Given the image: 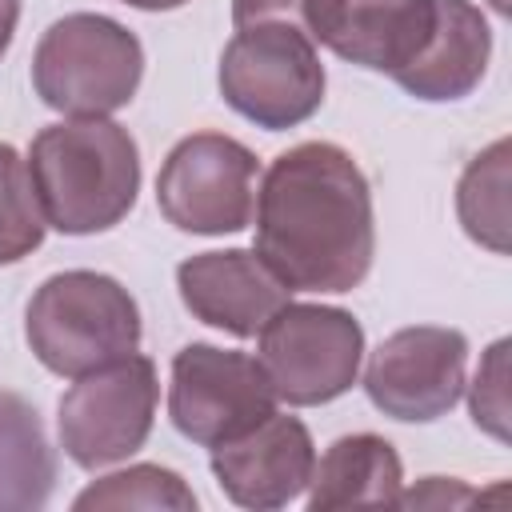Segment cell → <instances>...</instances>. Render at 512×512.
<instances>
[{
  "mask_svg": "<svg viewBox=\"0 0 512 512\" xmlns=\"http://www.w3.org/2000/svg\"><path fill=\"white\" fill-rule=\"evenodd\" d=\"M256 256L292 292H352L376 256L372 188L348 148L304 140L256 188Z\"/></svg>",
  "mask_w": 512,
  "mask_h": 512,
  "instance_id": "obj_1",
  "label": "cell"
},
{
  "mask_svg": "<svg viewBox=\"0 0 512 512\" xmlns=\"http://www.w3.org/2000/svg\"><path fill=\"white\" fill-rule=\"evenodd\" d=\"M28 172L48 228L92 236L116 228L140 192V148L108 116H68L28 144Z\"/></svg>",
  "mask_w": 512,
  "mask_h": 512,
  "instance_id": "obj_2",
  "label": "cell"
},
{
  "mask_svg": "<svg viewBox=\"0 0 512 512\" xmlns=\"http://www.w3.org/2000/svg\"><path fill=\"white\" fill-rule=\"evenodd\" d=\"M140 308L132 292L92 268L48 276L24 308V340L56 376H84L140 348Z\"/></svg>",
  "mask_w": 512,
  "mask_h": 512,
  "instance_id": "obj_3",
  "label": "cell"
},
{
  "mask_svg": "<svg viewBox=\"0 0 512 512\" xmlns=\"http://www.w3.org/2000/svg\"><path fill=\"white\" fill-rule=\"evenodd\" d=\"M144 80V44L100 12L52 20L32 52L36 96L64 116H112L132 104Z\"/></svg>",
  "mask_w": 512,
  "mask_h": 512,
  "instance_id": "obj_4",
  "label": "cell"
},
{
  "mask_svg": "<svg viewBox=\"0 0 512 512\" xmlns=\"http://www.w3.org/2000/svg\"><path fill=\"white\" fill-rule=\"evenodd\" d=\"M216 84L236 116L264 132H284L320 112L328 76L304 28L260 20L236 28L224 44Z\"/></svg>",
  "mask_w": 512,
  "mask_h": 512,
  "instance_id": "obj_5",
  "label": "cell"
},
{
  "mask_svg": "<svg viewBox=\"0 0 512 512\" xmlns=\"http://www.w3.org/2000/svg\"><path fill=\"white\" fill-rule=\"evenodd\" d=\"M256 336V360L268 372L276 400H288L292 408L328 404L360 376L364 328L348 308L288 300Z\"/></svg>",
  "mask_w": 512,
  "mask_h": 512,
  "instance_id": "obj_6",
  "label": "cell"
},
{
  "mask_svg": "<svg viewBox=\"0 0 512 512\" xmlns=\"http://www.w3.org/2000/svg\"><path fill=\"white\" fill-rule=\"evenodd\" d=\"M160 404L156 364L140 352H128L104 368L76 376V384L60 396L56 432L64 456L84 468H108L128 460L152 436Z\"/></svg>",
  "mask_w": 512,
  "mask_h": 512,
  "instance_id": "obj_7",
  "label": "cell"
},
{
  "mask_svg": "<svg viewBox=\"0 0 512 512\" xmlns=\"http://www.w3.org/2000/svg\"><path fill=\"white\" fill-rule=\"evenodd\" d=\"M260 160L224 132H192L172 144L156 172L160 216L192 236H228L252 224Z\"/></svg>",
  "mask_w": 512,
  "mask_h": 512,
  "instance_id": "obj_8",
  "label": "cell"
},
{
  "mask_svg": "<svg viewBox=\"0 0 512 512\" xmlns=\"http://www.w3.org/2000/svg\"><path fill=\"white\" fill-rule=\"evenodd\" d=\"M272 412L276 392L256 356L204 340H192L172 356L168 420L184 440L216 448Z\"/></svg>",
  "mask_w": 512,
  "mask_h": 512,
  "instance_id": "obj_9",
  "label": "cell"
},
{
  "mask_svg": "<svg viewBox=\"0 0 512 512\" xmlns=\"http://www.w3.org/2000/svg\"><path fill=\"white\" fill-rule=\"evenodd\" d=\"M468 368V336L460 328L412 324L380 340L364 368V392L376 412L428 424L456 408L464 396Z\"/></svg>",
  "mask_w": 512,
  "mask_h": 512,
  "instance_id": "obj_10",
  "label": "cell"
},
{
  "mask_svg": "<svg viewBox=\"0 0 512 512\" xmlns=\"http://www.w3.org/2000/svg\"><path fill=\"white\" fill-rule=\"evenodd\" d=\"M440 0H300L296 28L332 56L400 76L428 44Z\"/></svg>",
  "mask_w": 512,
  "mask_h": 512,
  "instance_id": "obj_11",
  "label": "cell"
},
{
  "mask_svg": "<svg viewBox=\"0 0 512 512\" xmlns=\"http://www.w3.org/2000/svg\"><path fill=\"white\" fill-rule=\"evenodd\" d=\"M208 464H212L220 492L236 508L272 512V508L292 504L308 488L316 444L304 420L288 412H272L248 432L216 444Z\"/></svg>",
  "mask_w": 512,
  "mask_h": 512,
  "instance_id": "obj_12",
  "label": "cell"
},
{
  "mask_svg": "<svg viewBox=\"0 0 512 512\" xmlns=\"http://www.w3.org/2000/svg\"><path fill=\"white\" fill-rule=\"evenodd\" d=\"M176 292L200 324L236 340L256 336L272 312L292 300V288L256 256V248H220L180 260Z\"/></svg>",
  "mask_w": 512,
  "mask_h": 512,
  "instance_id": "obj_13",
  "label": "cell"
},
{
  "mask_svg": "<svg viewBox=\"0 0 512 512\" xmlns=\"http://www.w3.org/2000/svg\"><path fill=\"white\" fill-rule=\"evenodd\" d=\"M492 28L472 0H440L436 28L424 52L396 76V84L428 104L464 100L488 72Z\"/></svg>",
  "mask_w": 512,
  "mask_h": 512,
  "instance_id": "obj_14",
  "label": "cell"
},
{
  "mask_svg": "<svg viewBox=\"0 0 512 512\" xmlns=\"http://www.w3.org/2000/svg\"><path fill=\"white\" fill-rule=\"evenodd\" d=\"M404 488L400 452L376 432L340 436L316 456L308 480V508H352V504H396Z\"/></svg>",
  "mask_w": 512,
  "mask_h": 512,
  "instance_id": "obj_15",
  "label": "cell"
},
{
  "mask_svg": "<svg viewBox=\"0 0 512 512\" xmlns=\"http://www.w3.org/2000/svg\"><path fill=\"white\" fill-rule=\"evenodd\" d=\"M52 488L56 452L40 412L16 392H0V512L44 508Z\"/></svg>",
  "mask_w": 512,
  "mask_h": 512,
  "instance_id": "obj_16",
  "label": "cell"
},
{
  "mask_svg": "<svg viewBox=\"0 0 512 512\" xmlns=\"http://www.w3.org/2000/svg\"><path fill=\"white\" fill-rule=\"evenodd\" d=\"M456 216L480 248L508 256V136L492 140L460 172Z\"/></svg>",
  "mask_w": 512,
  "mask_h": 512,
  "instance_id": "obj_17",
  "label": "cell"
},
{
  "mask_svg": "<svg viewBox=\"0 0 512 512\" xmlns=\"http://www.w3.org/2000/svg\"><path fill=\"white\" fill-rule=\"evenodd\" d=\"M76 512H92V508H108V512H124V508H164V512H196V492L192 484L160 464H128L120 472H108L100 480H92L76 500Z\"/></svg>",
  "mask_w": 512,
  "mask_h": 512,
  "instance_id": "obj_18",
  "label": "cell"
},
{
  "mask_svg": "<svg viewBox=\"0 0 512 512\" xmlns=\"http://www.w3.org/2000/svg\"><path fill=\"white\" fill-rule=\"evenodd\" d=\"M48 220L40 212L28 160L0 140V264H16L44 244Z\"/></svg>",
  "mask_w": 512,
  "mask_h": 512,
  "instance_id": "obj_19",
  "label": "cell"
},
{
  "mask_svg": "<svg viewBox=\"0 0 512 512\" xmlns=\"http://www.w3.org/2000/svg\"><path fill=\"white\" fill-rule=\"evenodd\" d=\"M508 340L500 336L496 344H488V352L480 356V368L472 376L468 388V412H472V424L480 432H488L492 440L508 444Z\"/></svg>",
  "mask_w": 512,
  "mask_h": 512,
  "instance_id": "obj_20",
  "label": "cell"
},
{
  "mask_svg": "<svg viewBox=\"0 0 512 512\" xmlns=\"http://www.w3.org/2000/svg\"><path fill=\"white\" fill-rule=\"evenodd\" d=\"M468 500H476V492L452 476H424L416 488H408V492L400 488V496H396V504H404V508H456Z\"/></svg>",
  "mask_w": 512,
  "mask_h": 512,
  "instance_id": "obj_21",
  "label": "cell"
},
{
  "mask_svg": "<svg viewBox=\"0 0 512 512\" xmlns=\"http://www.w3.org/2000/svg\"><path fill=\"white\" fill-rule=\"evenodd\" d=\"M296 8L300 0H232V24H260V20H284L296 24Z\"/></svg>",
  "mask_w": 512,
  "mask_h": 512,
  "instance_id": "obj_22",
  "label": "cell"
},
{
  "mask_svg": "<svg viewBox=\"0 0 512 512\" xmlns=\"http://www.w3.org/2000/svg\"><path fill=\"white\" fill-rule=\"evenodd\" d=\"M16 24H20V0H0V56L16 36Z\"/></svg>",
  "mask_w": 512,
  "mask_h": 512,
  "instance_id": "obj_23",
  "label": "cell"
},
{
  "mask_svg": "<svg viewBox=\"0 0 512 512\" xmlns=\"http://www.w3.org/2000/svg\"><path fill=\"white\" fill-rule=\"evenodd\" d=\"M120 4L140 8V12H172V8H180V4H188V0H120Z\"/></svg>",
  "mask_w": 512,
  "mask_h": 512,
  "instance_id": "obj_24",
  "label": "cell"
},
{
  "mask_svg": "<svg viewBox=\"0 0 512 512\" xmlns=\"http://www.w3.org/2000/svg\"><path fill=\"white\" fill-rule=\"evenodd\" d=\"M492 8H496L500 16H508V0H492Z\"/></svg>",
  "mask_w": 512,
  "mask_h": 512,
  "instance_id": "obj_25",
  "label": "cell"
}]
</instances>
